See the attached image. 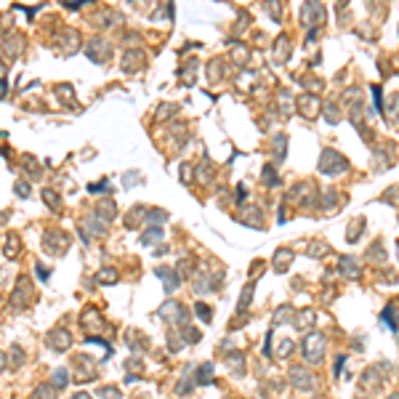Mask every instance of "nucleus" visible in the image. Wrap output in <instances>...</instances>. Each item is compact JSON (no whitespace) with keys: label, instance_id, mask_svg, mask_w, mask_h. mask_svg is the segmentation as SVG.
<instances>
[{"label":"nucleus","instance_id":"9d476101","mask_svg":"<svg viewBox=\"0 0 399 399\" xmlns=\"http://www.w3.org/2000/svg\"><path fill=\"white\" fill-rule=\"evenodd\" d=\"M301 19H303V24H314V27H317L325 19V6L322 3H306L301 8Z\"/></svg>","mask_w":399,"mask_h":399},{"label":"nucleus","instance_id":"4468645a","mask_svg":"<svg viewBox=\"0 0 399 399\" xmlns=\"http://www.w3.org/2000/svg\"><path fill=\"white\" fill-rule=\"evenodd\" d=\"M80 325H83L86 330H101V328H104V320H101L99 311L86 309V311H83V322H80Z\"/></svg>","mask_w":399,"mask_h":399},{"label":"nucleus","instance_id":"aec40b11","mask_svg":"<svg viewBox=\"0 0 399 399\" xmlns=\"http://www.w3.org/2000/svg\"><path fill=\"white\" fill-rule=\"evenodd\" d=\"M8 362H14V367H22L24 365V351L19 346H11V351L3 354V365H8Z\"/></svg>","mask_w":399,"mask_h":399},{"label":"nucleus","instance_id":"9b49d317","mask_svg":"<svg viewBox=\"0 0 399 399\" xmlns=\"http://www.w3.org/2000/svg\"><path fill=\"white\" fill-rule=\"evenodd\" d=\"M83 226L88 229L86 234H83V240H86V243H88L91 237H96V234H99V237H104V234H107V221H99L96 216H88V218H83Z\"/></svg>","mask_w":399,"mask_h":399},{"label":"nucleus","instance_id":"0eeeda50","mask_svg":"<svg viewBox=\"0 0 399 399\" xmlns=\"http://www.w3.org/2000/svg\"><path fill=\"white\" fill-rule=\"evenodd\" d=\"M72 365H75V380H91L96 375V362L86 354H77Z\"/></svg>","mask_w":399,"mask_h":399},{"label":"nucleus","instance_id":"ea45409f","mask_svg":"<svg viewBox=\"0 0 399 399\" xmlns=\"http://www.w3.org/2000/svg\"><path fill=\"white\" fill-rule=\"evenodd\" d=\"M290 314H293L290 306H280V309H277V314H274V325H282V320L290 317Z\"/></svg>","mask_w":399,"mask_h":399},{"label":"nucleus","instance_id":"79ce46f5","mask_svg":"<svg viewBox=\"0 0 399 399\" xmlns=\"http://www.w3.org/2000/svg\"><path fill=\"white\" fill-rule=\"evenodd\" d=\"M264 181L269 184V187H277V184H280V179L274 176V171H272V168H264Z\"/></svg>","mask_w":399,"mask_h":399},{"label":"nucleus","instance_id":"20e7f679","mask_svg":"<svg viewBox=\"0 0 399 399\" xmlns=\"http://www.w3.org/2000/svg\"><path fill=\"white\" fill-rule=\"evenodd\" d=\"M287 378H290V383L295 386V388H301V391H311L314 388V375L309 373V367H303V365H293L290 370H287Z\"/></svg>","mask_w":399,"mask_h":399},{"label":"nucleus","instance_id":"864d4df0","mask_svg":"<svg viewBox=\"0 0 399 399\" xmlns=\"http://www.w3.org/2000/svg\"><path fill=\"white\" fill-rule=\"evenodd\" d=\"M373 101H375V109L380 112V109H383L380 107V86H373Z\"/></svg>","mask_w":399,"mask_h":399},{"label":"nucleus","instance_id":"6ab92c4d","mask_svg":"<svg viewBox=\"0 0 399 399\" xmlns=\"http://www.w3.org/2000/svg\"><path fill=\"white\" fill-rule=\"evenodd\" d=\"M341 274L343 277H354V280H357V277H359V264L354 261V258L343 256L341 258Z\"/></svg>","mask_w":399,"mask_h":399},{"label":"nucleus","instance_id":"dca6fc26","mask_svg":"<svg viewBox=\"0 0 399 399\" xmlns=\"http://www.w3.org/2000/svg\"><path fill=\"white\" fill-rule=\"evenodd\" d=\"M290 261H293V253H290L287 248H280V250L274 253V264H272V266H274V272H280V274H282L285 269L290 266Z\"/></svg>","mask_w":399,"mask_h":399},{"label":"nucleus","instance_id":"f03ea898","mask_svg":"<svg viewBox=\"0 0 399 399\" xmlns=\"http://www.w3.org/2000/svg\"><path fill=\"white\" fill-rule=\"evenodd\" d=\"M157 314H160V320H165V322L187 328V309H184L179 301H165L160 309H157Z\"/></svg>","mask_w":399,"mask_h":399},{"label":"nucleus","instance_id":"b1692460","mask_svg":"<svg viewBox=\"0 0 399 399\" xmlns=\"http://www.w3.org/2000/svg\"><path fill=\"white\" fill-rule=\"evenodd\" d=\"M210 380H213V365H210V362H205V365L200 367V373H197V383L200 386H208Z\"/></svg>","mask_w":399,"mask_h":399},{"label":"nucleus","instance_id":"4d7b16f0","mask_svg":"<svg viewBox=\"0 0 399 399\" xmlns=\"http://www.w3.org/2000/svg\"><path fill=\"white\" fill-rule=\"evenodd\" d=\"M38 274H40V280H48V272H45L43 264H38Z\"/></svg>","mask_w":399,"mask_h":399},{"label":"nucleus","instance_id":"e433bc0d","mask_svg":"<svg viewBox=\"0 0 399 399\" xmlns=\"http://www.w3.org/2000/svg\"><path fill=\"white\" fill-rule=\"evenodd\" d=\"M96 22H101V27H112L109 22H117V16H115L112 11H101V14L96 16Z\"/></svg>","mask_w":399,"mask_h":399},{"label":"nucleus","instance_id":"f8f14e48","mask_svg":"<svg viewBox=\"0 0 399 399\" xmlns=\"http://www.w3.org/2000/svg\"><path fill=\"white\" fill-rule=\"evenodd\" d=\"M154 274L163 280V287H165L168 293H173L176 287H179V274H176L173 269H168V266H157V272H154Z\"/></svg>","mask_w":399,"mask_h":399},{"label":"nucleus","instance_id":"a211bd4d","mask_svg":"<svg viewBox=\"0 0 399 399\" xmlns=\"http://www.w3.org/2000/svg\"><path fill=\"white\" fill-rule=\"evenodd\" d=\"M298 104H301V112H303L306 117H314V115H317V107H320V99L306 94V96H301Z\"/></svg>","mask_w":399,"mask_h":399},{"label":"nucleus","instance_id":"ddd939ff","mask_svg":"<svg viewBox=\"0 0 399 399\" xmlns=\"http://www.w3.org/2000/svg\"><path fill=\"white\" fill-rule=\"evenodd\" d=\"M120 64H123L125 72H136L144 64V53L138 51V48H131V51H125V56H123V61H120Z\"/></svg>","mask_w":399,"mask_h":399},{"label":"nucleus","instance_id":"f3484780","mask_svg":"<svg viewBox=\"0 0 399 399\" xmlns=\"http://www.w3.org/2000/svg\"><path fill=\"white\" fill-rule=\"evenodd\" d=\"M96 216H99L101 221H112V218L117 216V208H115V202H112V200H101L99 205H96Z\"/></svg>","mask_w":399,"mask_h":399},{"label":"nucleus","instance_id":"f257e3e1","mask_svg":"<svg viewBox=\"0 0 399 399\" xmlns=\"http://www.w3.org/2000/svg\"><path fill=\"white\" fill-rule=\"evenodd\" d=\"M349 171V160L343 157L341 152L336 149H325L322 157H320V173L325 176H341Z\"/></svg>","mask_w":399,"mask_h":399},{"label":"nucleus","instance_id":"473e14b6","mask_svg":"<svg viewBox=\"0 0 399 399\" xmlns=\"http://www.w3.org/2000/svg\"><path fill=\"white\" fill-rule=\"evenodd\" d=\"M231 59H234V64H245V59H248V48H245V45H237V48L231 51Z\"/></svg>","mask_w":399,"mask_h":399},{"label":"nucleus","instance_id":"de8ad7c7","mask_svg":"<svg viewBox=\"0 0 399 399\" xmlns=\"http://www.w3.org/2000/svg\"><path fill=\"white\" fill-rule=\"evenodd\" d=\"M136 181H138V173H136V171H131V173L123 176V184H125V187H133Z\"/></svg>","mask_w":399,"mask_h":399},{"label":"nucleus","instance_id":"4c0bfd02","mask_svg":"<svg viewBox=\"0 0 399 399\" xmlns=\"http://www.w3.org/2000/svg\"><path fill=\"white\" fill-rule=\"evenodd\" d=\"M311 320H314V314H311V311H301V314H298V320H295L293 325H295V328H306V325H311Z\"/></svg>","mask_w":399,"mask_h":399},{"label":"nucleus","instance_id":"cd10ccee","mask_svg":"<svg viewBox=\"0 0 399 399\" xmlns=\"http://www.w3.org/2000/svg\"><path fill=\"white\" fill-rule=\"evenodd\" d=\"M253 287H256V285L250 282V285L245 287V290H243V295H240V306H237V311H245L248 306H250V295H253Z\"/></svg>","mask_w":399,"mask_h":399},{"label":"nucleus","instance_id":"7c9ffc66","mask_svg":"<svg viewBox=\"0 0 399 399\" xmlns=\"http://www.w3.org/2000/svg\"><path fill=\"white\" fill-rule=\"evenodd\" d=\"M67 380H69V373L64 367H59L56 373H53V383H56V388H64V386H67Z\"/></svg>","mask_w":399,"mask_h":399},{"label":"nucleus","instance_id":"8fccbe9b","mask_svg":"<svg viewBox=\"0 0 399 399\" xmlns=\"http://www.w3.org/2000/svg\"><path fill=\"white\" fill-rule=\"evenodd\" d=\"M16 192H19V197H30V187L24 181H16Z\"/></svg>","mask_w":399,"mask_h":399},{"label":"nucleus","instance_id":"5fc2aeb1","mask_svg":"<svg viewBox=\"0 0 399 399\" xmlns=\"http://www.w3.org/2000/svg\"><path fill=\"white\" fill-rule=\"evenodd\" d=\"M88 189H91V192H107V181H101V184H91Z\"/></svg>","mask_w":399,"mask_h":399},{"label":"nucleus","instance_id":"3c124183","mask_svg":"<svg viewBox=\"0 0 399 399\" xmlns=\"http://www.w3.org/2000/svg\"><path fill=\"white\" fill-rule=\"evenodd\" d=\"M322 205H325V208H333V205H336V194H333V192H325Z\"/></svg>","mask_w":399,"mask_h":399},{"label":"nucleus","instance_id":"c9c22d12","mask_svg":"<svg viewBox=\"0 0 399 399\" xmlns=\"http://www.w3.org/2000/svg\"><path fill=\"white\" fill-rule=\"evenodd\" d=\"M290 351H293V341H290V338H282L280 346H277V354H280V357H287Z\"/></svg>","mask_w":399,"mask_h":399},{"label":"nucleus","instance_id":"423d86ee","mask_svg":"<svg viewBox=\"0 0 399 399\" xmlns=\"http://www.w3.org/2000/svg\"><path fill=\"white\" fill-rule=\"evenodd\" d=\"M88 59L91 61H96V64H104L109 56H112V45H109L107 40H101V38H94L88 43Z\"/></svg>","mask_w":399,"mask_h":399},{"label":"nucleus","instance_id":"58836bf2","mask_svg":"<svg viewBox=\"0 0 399 399\" xmlns=\"http://www.w3.org/2000/svg\"><path fill=\"white\" fill-rule=\"evenodd\" d=\"M144 213H146L144 208H133V210H131V218H125V226H136V218L141 221V218H144Z\"/></svg>","mask_w":399,"mask_h":399},{"label":"nucleus","instance_id":"37998d69","mask_svg":"<svg viewBox=\"0 0 399 399\" xmlns=\"http://www.w3.org/2000/svg\"><path fill=\"white\" fill-rule=\"evenodd\" d=\"M56 94H59L64 101H67V104H72V101H75V99H72V91H69V86H59V88H56Z\"/></svg>","mask_w":399,"mask_h":399},{"label":"nucleus","instance_id":"c756f323","mask_svg":"<svg viewBox=\"0 0 399 399\" xmlns=\"http://www.w3.org/2000/svg\"><path fill=\"white\" fill-rule=\"evenodd\" d=\"M285 144H287L285 133H277V136H274V149H277V160H282V157H285Z\"/></svg>","mask_w":399,"mask_h":399},{"label":"nucleus","instance_id":"6e6552de","mask_svg":"<svg viewBox=\"0 0 399 399\" xmlns=\"http://www.w3.org/2000/svg\"><path fill=\"white\" fill-rule=\"evenodd\" d=\"M43 245H45L48 253H64V250L69 248V237L64 234V231H45Z\"/></svg>","mask_w":399,"mask_h":399},{"label":"nucleus","instance_id":"1a4fd4ad","mask_svg":"<svg viewBox=\"0 0 399 399\" xmlns=\"http://www.w3.org/2000/svg\"><path fill=\"white\" fill-rule=\"evenodd\" d=\"M48 349H53V351H67L69 349V343H72V336H69V330H64V328H56V330H51L48 333Z\"/></svg>","mask_w":399,"mask_h":399},{"label":"nucleus","instance_id":"393cba45","mask_svg":"<svg viewBox=\"0 0 399 399\" xmlns=\"http://www.w3.org/2000/svg\"><path fill=\"white\" fill-rule=\"evenodd\" d=\"M383 320H386V325H388L391 330H396V328H399V322H396V320H399V309H394V306H386Z\"/></svg>","mask_w":399,"mask_h":399},{"label":"nucleus","instance_id":"a18cd8bd","mask_svg":"<svg viewBox=\"0 0 399 399\" xmlns=\"http://www.w3.org/2000/svg\"><path fill=\"white\" fill-rule=\"evenodd\" d=\"M96 394L104 396V399H120V391H117V388H99Z\"/></svg>","mask_w":399,"mask_h":399},{"label":"nucleus","instance_id":"603ef678","mask_svg":"<svg viewBox=\"0 0 399 399\" xmlns=\"http://www.w3.org/2000/svg\"><path fill=\"white\" fill-rule=\"evenodd\" d=\"M325 250H328V248H325L322 243H314V245L309 248V256H320V253H325Z\"/></svg>","mask_w":399,"mask_h":399},{"label":"nucleus","instance_id":"6e6d98bb","mask_svg":"<svg viewBox=\"0 0 399 399\" xmlns=\"http://www.w3.org/2000/svg\"><path fill=\"white\" fill-rule=\"evenodd\" d=\"M181 173H184V176H181L184 184H189V181H192V176H189V165H181Z\"/></svg>","mask_w":399,"mask_h":399},{"label":"nucleus","instance_id":"a19ab883","mask_svg":"<svg viewBox=\"0 0 399 399\" xmlns=\"http://www.w3.org/2000/svg\"><path fill=\"white\" fill-rule=\"evenodd\" d=\"M176 109H179L176 104H163V107H160V112H157V117H160V120H165V117L176 115Z\"/></svg>","mask_w":399,"mask_h":399},{"label":"nucleus","instance_id":"a878e982","mask_svg":"<svg viewBox=\"0 0 399 399\" xmlns=\"http://www.w3.org/2000/svg\"><path fill=\"white\" fill-rule=\"evenodd\" d=\"M146 221H149L152 226H160V224H165V221H168V213L165 210H149V216H146Z\"/></svg>","mask_w":399,"mask_h":399},{"label":"nucleus","instance_id":"39448f33","mask_svg":"<svg viewBox=\"0 0 399 399\" xmlns=\"http://www.w3.org/2000/svg\"><path fill=\"white\" fill-rule=\"evenodd\" d=\"M30 301H32V280L30 277H19V282H16L14 293H11V303L16 309H24Z\"/></svg>","mask_w":399,"mask_h":399},{"label":"nucleus","instance_id":"4be33fe9","mask_svg":"<svg viewBox=\"0 0 399 399\" xmlns=\"http://www.w3.org/2000/svg\"><path fill=\"white\" fill-rule=\"evenodd\" d=\"M226 362L231 365V373H234V375H243V362H245V357L240 354V351H231V354H226Z\"/></svg>","mask_w":399,"mask_h":399},{"label":"nucleus","instance_id":"bf43d9fd","mask_svg":"<svg viewBox=\"0 0 399 399\" xmlns=\"http://www.w3.org/2000/svg\"><path fill=\"white\" fill-rule=\"evenodd\" d=\"M72 399H91V394H86V391H80V394H75Z\"/></svg>","mask_w":399,"mask_h":399},{"label":"nucleus","instance_id":"72a5a7b5","mask_svg":"<svg viewBox=\"0 0 399 399\" xmlns=\"http://www.w3.org/2000/svg\"><path fill=\"white\" fill-rule=\"evenodd\" d=\"M43 197H45V205H48V208H59V194L53 192V189H45Z\"/></svg>","mask_w":399,"mask_h":399},{"label":"nucleus","instance_id":"09e8293b","mask_svg":"<svg viewBox=\"0 0 399 399\" xmlns=\"http://www.w3.org/2000/svg\"><path fill=\"white\" fill-rule=\"evenodd\" d=\"M266 8H269V14H272L274 22L280 19V3H266Z\"/></svg>","mask_w":399,"mask_h":399},{"label":"nucleus","instance_id":"052dcab7","mask_svg":"<svg viewBox=\"0 0 399 399\" xmlns=\"http://www.w3.org/2000/svg\"><path fill=\"white\" fill-rule=\"evenodd\" d=\"M388 399H399V394H391V396H388Z\"/></svg>","mask_w":399,"mask_h":399},{"label":"nucleus","instance_id":"7ed1b4c3","mask_svg":"<svg viewBox=\"0 0 399 399\" xmlns=\"http://www.w3.org/2000/svg\"><path fill=\"white\" fill-rule=\"evenodd\" d=\"M303 354L311 365L322 362V354H325V336L322 333H309V336L303 338Z\"/></svg>","mask_w":399,"mask_h":399},{"label":"nucleus","instance_id":"c03bdc74","mask_svg":"<svg viewBox=\"0 0 399 399\" xmlns=\"http://www.w3.org/2000/svg\"><path fill=\"white\" fill-rule=\"evenodd\" d=\"M325 117H328V123H333V125L341 120V115L336 112V107H325Z\"/></svg>","mask_w":399,"mask_h":399},{"label":"nucleus","instance_id":"f704fd0d","mask_svg":"<svg viewBox=\"0 0 399 399\" xmlns=\"http://www.w3.org/2000/svg\"><path fill=\"white\" fill-rule=\"evenodd\" d=\"M194 311H197V317H200V320H205V322H208V320L213 317V311H210V306H205V303H202V301H200L197 306H194Z\"/></svg>","mask_w":399,"mask_h":399},{"label":"nucleus","instance_id":"49530a36","mask_svg":"<svg viewBox=\"0 0 399 399\" xmlns=\"http://www.w3.org/2000/svg\"><path fill=\"white\" fill-rule=\"evenodd\" d=\"M16 250H19V243H16V237H11L6 243V256H16Z\"/></svg>","mask_w":399,"mask_h":399},{"label":"nucleus","instance_id":"5701e85b","mask_svg":"<svg viewBox=\"0 0 399 399\" xmlns=\"http://www.w3.org/2000/svg\"><path fill=\"white\" fill-rule=\"evenodd\" d=\"M274 56H277V61H285L287 56H290V43H287V38H280V40H277Z\"/></svg>","mask_w":399,"mask_h":399},{"label":"nucleus","instance_id":"412c9836","mask_svg":"<svg viewBox=\"0 0 399 399\" xmlns=\"http://www.w3.org/2000/svg\"><path fill=\"white\" fill-rule=\"evenodd\" d=\"M160 240H163V229H160V226H149V229L141 234V243H144V245H157Z\"/></svg>","mask_w":399,"mask_h":399},{"label":"nucleus","instance_id":"2f4dec72","mask_svg":"<svg viewBox=\"0 0 399 399\" xmlns=\"http://www.w3.org/2000/svg\"><path fill=\"white\" fill-rule=\"evenodd\" d=\"M362 226H365V221H362V218H357V224H354V226H349V237H346L349 243H357V240H359Z\"/></svg>","mask_w":399,"mask_h":399},{"label":"nucleus","instance_id":"c85d7f7f","mask_svg":"<svg viewBox=\"0 0 399 399\" xmlns=\"http://www.w3.org/2000/svg\"><path fill=\"white\" fill-rule=\"evenodd\" d=\"M96 280H99V282H104V285H109V282H115V280H117V272H115V269H101V272L96 274Z\"/></svg>","mask_w":399,"mask_h":399},{"label":"nucleus","instance_id":"2eb2a0df","mask_svg":"<svg viewBox=\"0 0 399 399\" xmlns=\"http://www.w3.org/2000/svg\"><path fill=\"white\" fill-rule=\"evenodd\" d=\"M261 216H264L261 208H253V205L243 210V221H245L248 226H256V229H261V226H264V218H261Z\"/></svg>","mask_w":399,"mask_h":399},{"label":"nucleus","instance_id":"bb28decb","mask_svg":"<svg viewBox=\"0 0 399 399\" xmlns=\"http://www.w3.org/2000/svg\"><path fill=\"white\" fill-rule=\"evenodd\" d=\"M32 399H56V391H53V386H38L32 391Z\"/></svg>","mask_w":399,"mask_h":399},{"label":"nucleus","instance_id":"13d9d810","mask_svg":"<svg viewBox=\"0 0 399 399\" xmlns=\"http://www.w3.org/2000/svg\"><path fill=\"white\" fill-rule=\"evenodd\" d=\"M245 194H248V192H245V184H240V187H237V200H243Z\"/></svg>","mask_w":399,"mask_h":399}]
</instances>
